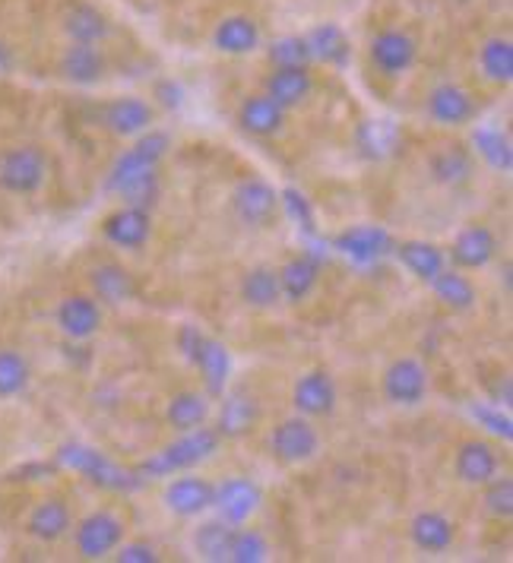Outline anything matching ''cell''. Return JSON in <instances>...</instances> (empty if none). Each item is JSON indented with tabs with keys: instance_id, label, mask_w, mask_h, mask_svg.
<instances>
[{
	"instance_id": "obj_26",
	"label": "cell",
	"mask_w": 513,
	"mask_h": 563,
	"mask_svg": "<svg viewBox=\"0 0 513 563\" xmlns=\"http://www.w3.org/2000/svg\"><path fill=\"white\" fill-rule=\"evenodd\" d=\"M194 364L200 367V374H204V386H206V396H222V389L229 384V371H231V361H229V349L222 345V342H216V339H209L206 335L204 345H200V352H197V358Z\"/></svg>"
},
{
	"instance_id": "obj_18",
	"label": "cell",
	"mask_w": 513,
	"mask_h": 563,
	"mask_svg": "<svg viewBox=\"0 0 513 563\" xmlns=\"http://www.w3.org/2000/svg\"><path fill=\"white\" fill-rule=\"evenodd\" d=\"M428 114L444 128H462L476 118V102L466 89L444 82V86H435L428 96Z\"/></svg>"
},
{
	"instance_id": "obj_43",
	"label": "cell",
	"mask_w": 513,
	"mask_h": 563,
	"mask_svg": "<svg viewBox=\"0 0 513 563\" xmlns=\"http://www.w3.org/2000/svg\"><path fill=\"white\" fill-rule=\"evenodd\" d=\"M266 558V541L254 529H234L231 538L229 561L234 563H260Z\"/></svg>"
},
{
	"instance_id": "obj_17",
	"label": "cell",
	"mask_w": 513,
	"mask_h": 563,
	"mask_svg": "<svg viewBox=\"0 0 513 563\" xmlns=\"http://www.w3.org/2000/svg\"><path fill=\"white\" fill-rule=\"evenodd\" d=\"M494 254H498V238L485 225L462 229L450 247V260L457 263V269H485Z\"/></svg>"
},
{
	"instance_id": "obj_1",
	"label": "cell",
	"mask_w": 513,
	"mask_h": 563,
	"mask_svg": "<svg viewBox=\"0 0 513 563\" xmlns=\"http://www.w3.org/2000/svg\"><path fill=\"white\" fill-rule=\"evenodd\" d=\"M222 437L216 434V428H194V431H184L181 440H175L172 446H165L162 453H155L153 460L143 462L137 475H146V478H168L172 472L181 468H190L197 462L209 460L216 453Z\"/></svg>"
},
{
	"instance_id": "obj_24",
	"label": "cell",
	"mask_w": 513,
	"mask_h": 563,
	"mask_svg": "<svg viewBox=\"0 0 513 563\" xmlns=\"http://www.w3.org/2000/svg\"><path fill=\"white\" fill-rule=\"evenodd\" d=\"M238 124L251 136H276L285 124V108H280L270 96H251L238 111Z\"/></svg>"
},
{
	"instance_id": "obj_28",
	"label": "cell",
	"mask_w": 513,
	"mask_h": 563,
	"mask_svg": "<svg viewBox=\"0 0 513 563\" xmlns=\"http://www.w3.org/2000/svg\"><path fill=\"white\" fill-rule=\"evenodd\" d=\"M393 254L400 256V263L410 269L415 279L432 282L444 269V251L428 244V241H403L393 244Z\"/></svg>"
},
{
	"instance_id": "obj_51",
	"label": "cell",
	"mask_w": 513,
	"mask_h": 563,
	"mask_svg": "<svg viewBox=\"0 0 513 563\" xmlns=\"http://www.w3.org/2000/svg\"><path fill=\"white\" fill-rule=\"evenodd\" d=\"M7 70H10V52H7V48L0 45V77H3Z\"/></svg>"
},
{
	"instance_id": "obj_3",
	"label": "cell",
	"mask_w": 513,
	"mask_h": 563,
	"mask_svg": "<svg viewBox=\"0 0 513 563\" xmlns=\"http://www.w3.org/2000/svg\"><path fill=\"white\" fill-rule=\"evenodd\" d=\"M57 460L64 462L67 468H77L83 472L92 485L105 487V490H130V487L140 485V478H137V472H124V468H118L114 462H108L102 453H96V450H86V446H64L61 453H57Z\"/></svg>"
},
{
	"instance_id": "obj_8",
	"label": "cell",
	"mask_w": 513,
	"mask_h": 563,
	"mask_svg": "<svg viewBox=\"0 0 513 563\" xmlns=\"http://www.w3.org/2000/svg\"><path fill=\"white\" fill-rule=\"evenodd\" d=\"M231 206L238 212V219L244 225H254V229H263L276 219V209H280V194L260 178L241 180L231 194Z\"/></svg>"
},
{
	"instance_id": "obj_46",
	"label": "cell",
	"mask_w": 513,
	"mask_h": 563,
	"mask_svg": "<svg viewBox=\"0 0 513 563\" xmlns=\"http://www.w3.org/2000/svg\"><path fill=\"white\" fill-rule=\"evenodd\" d=\"M118 551V561L121 563H155V551L150 544H143V541H133V544H118L114 548Z\"/></svg>"
},
{
	"instance_id": "obj_25",
	"label": "cell",
	"mask_w": 513,
	"mask_h": 563,
	"mask_svg": "<svg viewBox=\"0 0 513 563\" xmlns=\"http://www.w3.org/2000/svg\"><path fill=\"white\" fill-rule=\"evenodd\" d=\"M256 418H260V406H256V399L251 396V393L238 389V393L226 396V402H222V411H219V424H216V434L219 437L248 434V431H251V428L256 424Z\"/></svg>"
},
{
	"instance_id": "obj_30",
	"label": "cell",
	"mask_w": 513,
	"mask_h": 563,
	"mask_svg": "<svg viewBox=\"0 0 513 563\" xmlns=\"http://www.w3.org/2000/svg\"><path fill=\"white\" fill-rule=\"evenodd\" d=\"M206 418H209V396H204V393H190V389L172 396V402H168V409H165V421H168L175 431H181V434L206 424Z\"/></svg>"
},
{
	"instance_id": "obj_44",
	"label": "cell",
	"mask_w": 513,
	"mask_h": 563,
	"mask_svg": "<svg viewBox=\"0 0 513 563\" xmlns=\"http://www.w3.org/2000/svg\"><path fill=\"white\" fill-rule=\"evenodd\" d=\"M114 194H121V200L128 206H140V209H150L159 200V178L155 172L150 175H140V178L128 180L124 187H118Z\"/></svg>"
},
{
	"instance_id": "obj_14",
	"label": "cell",
	"mask_w": 513,
	"mask_h": 563,
	"mask_svg": "<svg viewBox=\"0 0 513 563\" xmlns=\"http://www.w3.org/2000/svg\"><path fill=\"white\" fill-rule=\"evenodd\" d=\"M371 60L386 77H400L415 64V42L400 29H386L371 42Z\"/></svg>"
},
{
	"instance_id": "obj_40",
	"label": "cell",
	"mask_w": 513,
	"mask_h": 563,
	"mask_svg": "<svg viewBox=\"0 0 513 563\" xmlns=\"http://www.w3.org/2000/svg\"><path fill=\"white\" fill-rule=\"evenodd\" d=\"M29 361L13 352V349H0V399H13L29 386Z\"/></svg>"
},
{
	"instance_id": "obj_12",
	"label": "cell",
	"mask_w": 513,
	"mask_h": 563,
	"mask_svg": "<svg viewBox=\"0 0 513 563\" xmlns=\"http://www.w3.org/2000/svg\"><path fill=\"white\" fill-rule=\"evenodd\" d=\"M292 402L305 418H327L336 411V384L327 371H310L298 377L292 389Z\"/></svg>"
},
{
	"instance_id": "obj_37",
	"label": "cell",
	"mask_w": 513,
	"mask_h": 563,
	"mask_svg": "<svg viewBox=\"0 0 513 563\" xmlns=\"http://www.w3.org/2000/svg\"><path fill=\"white\" fill-rule=\"evenodd\" d=\"M231 538H234V526L219 516V519L204 522V526L197 529L194 548H197V554H204L206 561H229Z\"/></svg>"
},
{
	"instance_id": "obj_20",
	"label": "cell",
	"mask_w": 513,
	"mask_h": 563,
	"mask_svg": "<svg viewBox=\"0 0 513 563\" xmlns=\"http://www.w3.org/2000/svg\"><path fill=\"white\" fill-rule=\"evenodd\" d=\"M410 538L412 544L425 554H444L457 538V526L444 512H418L410 522Z\"/></svg>"
},
{
	"instance_id": "obj_10",
	"label": "cell",
	"mask_w": 513,
	"mask_h": 563,
	"mask_svg": "<svg viewBox=\"0 0 513 563\" xmlns=\"http://www.w3.org/2000/svg\"><path fill=\"white\" fill-rule=\"evenodd\" d=\"M105 241H111L114 247H124V251H140L150 234H153V219H150V209H140V206H124L118 212H111L102 222Z\"/></svg>"
},
{
	"instance_id": "obj_15",
	"label": "cell",
	"mask_w": 513,
	"mask_h": 563,
	"mask_svg": "<svg viewBox=\"0 0 513 563\" xmlns=\"http://www.w3.org/2000/svg\"><path fill=\"white\" fill-rule=\"evenodd\" d=\"M74 526V516H70V507L64 497H45L39 500L26 519V532L35 541H45V544H54L61 538L70 532Z\"/></svg>"
},
{
	"instance_id": "obj_5",
	"label": "cell",
	"mask_w": 513,
	"mask_h": 563,
	"mask_svg": "<svg viewBox=\"0 0 513 563\" xmlns=\"http://www.w3.org/2000/svg\"><path fill=\"white\" fill-rule=\"evenodd\" d=\"M270 450L285 465H298V462H308L317 456L320 434H317V428L310 424V418H305V415L302 418H285L280 428H273Z\"/></svg>"
},
{
	"instance_id": "obj_21",
	"label": "cell",
	"mask_w": 513,
	"mask_h": 563,
	"mask_svg": "<svg viewBox=\"0 0 513 563\" xmlns=\"http://www.w3.org/2000/svg\"><path fill=\"white\" fill-rule=\"evenodd\" d=\"M102 124L114 136H137L143 130H150L153 124V108L143 102V99H114L102 108Z\"/></svg>"
},
{
	"instance_id": "obj_27",
	"label": "cell",
	"mask_w": 513,
	"mask_h": 563,
	"mask_svg": "<svg viewBox=\"0 0 513 563\" xmlns=\"http://www.w3.org/2000/svg\"><path fill=\"white\" fill-rule=\"evenodd\" d=\"M64 32L74 38V45H99L108 35V16L92 3H74L64 16Z\"/></svg>"
},
{
	"instance_id": "obj_16",
	"label": "cell",
	"mask_w": 513,
	"mask_h": 563,
	"mask_svg": "<svg viewBox=\"0 0 513 563\" xmlns=\"http://www.w3.org/2000/svg\"><path fill=\"white\" fill-rule=\"evenodd\" d=\"M454 468H457V478L462 485H488L498 475L501 460H498L494 446L485 443V440H466L457 450Z\"/></svg>"
},
{
	"instance_id": "obj_32",
	"label": "cell",
	"mask_w": 513,
	"mask_h": 563,
	"mask_svg": "<svg viewBox=\"0 0 513 563\" xmlns=\"http://www.w3.org/2000/svg\"><path fill=\"white\" fill-rule=\"evenodd\" d=\"M356 146L364 158L381 162L386 155L396 153L400 146V130L393 128L390 121H361L356 130Z\"/></svg>"
},
{
	"instance_id": "obj_50",
	"label": "cell",
	"mask_w": 513,
	"mask_h": 563,
	"mask_svg": "<svg viewBox=\"0 0 513 563\" xmlns=\"http://www.w3.org/2000/svg\"><path fill=\"white\" fill-rule=\"evenodd\" d=\"M155 96L162 99V104H168V108H178L181 104V89L175 82H159Z\"/></svg>"
},
{
	"instance_id": "obj_29",
	"label": "cell",
	"mask_w": 513,
	"mask_h": 563,
	"mask_svg": "<svg viewBox=\"0 0 513 563\" xmlns=\"http://www.w3.org/2000/svg\"><path fill=\"white\" fill-rule=\"evenodd\" d=\"M216 48L226 54H251L260 45V26L248 16H229L222 20L216 35H212Z\"/></svg>"
},
{
	"instance_id": "obj_13",
	"label": "cell",
	"mask_w": 513,
	"mask_h": 563,
	"mask_svg": "<svg viewBox=\"0 0 513 563\" xmlns=\"http://www.w3.org/2000/svg\"><path fill=\"white\" fill-rule=\"evenodd\" d=\"M334 247L356 263H378L386 254H393V238L378 225H356V229L342 231L334 241Z\"/></svg>"
},
{
	"instance_id": "obj_41",
	"label": "cell",
	"mask_w": 513,
	"mask_h": 563,
	"mask_svg": "<svg viewBox=\"0 0 513 563\" xmlns=\"http://www.w3.org/2000/svg\"><path fill=\"white\" fill-rule=\"evenodd\" d=\"M482 70L494 82H511L513 79V45L507 38H491L482 48Z\"/></svg>"
},
{
	"instance_id": "obj_42",
	"label": "cell",
	"mask_w": 513,
	"mask_h": 563,
	"mask_svg": "<svg viewBox=\"0 0 513 563\" xmlns=\"http://www.w3.org/2000/svg\"><path fill=\"white\" fill-rule=\"evenodd\" d=\"M270 60H273L276 67H308V38H302V35H285L280 42H273V45H270Z\"/></svg>"
},
{
	"instance_id": "obj_47",
	"label": "cell",
	"mask_w": 513,
	"mask_h": 563,
	"mask_svg": "<svg viewBox=\"0 0 513 563\" xmlns=\"http://www.w3.org/2000/svg\"><path fill=\"white\" fill-rule=\"evenodd\" d=\"M204 339H206V335L200 333L197 327H184V330L178 333V345H181V352H184V358H187V361L197 358V352H200Z\"/></svg>"
},
{
	"instance_id": "obj_39",
	"label": "cell",
	"mask_w": 513,
	"mask_h": 563,
	"mask_svg": "<svg viewBox=\"0 0 513 563\" xmlns=\"http://www.w3.org/2000/svg\"><path fill=\"white\" fill-rule=\"evenodd\" d=\"M432 175L440 184H462L472 175V155L462 146H447V150L432 155Z\"/></svg>"
},
{
	"instance_id": "obj_23",
	"label": "cell",
	"mask_w": 513,
	"mask_h": 563,
	"mask_svg": "<svg viewBox=\"0 0 513 563\" xmlns=\"http://www.w3.org/2000/svg\"><path fill=\"white\" fill-rule=\"evenodd\" d=\"M89 285L96 291V301H102V305H124L137 295L133 276L118 263H99L89 273Z\"/></svg>"
},
{
	"instance_id": "obj_22",
	"label": "cell",
	"mask_w": 513,
	"mask_h": 563,
	"mask_svg": "<svg viewBox=\"0 0 513 563\" xmlns=\"http://www.w3.org/2000/svg\"><path fill=\"white\" fill-rule=\"evenodd\" d=\"M310 89H314V79H310L308 67H276L273 77L266 79V96L285 111L305 102Z\"/></svg>"
},
{
	"instance_id": "obj_38",
	"label": "cell",
	"mask_w": 513,
	"mask_h": 563,
	"mask_svg": "<svg viewBox=\"0 0 513 563\" xmlns=\"http://www.w3.org/2000/svg\"><path fill=\"white\" fill-rule=\"evenodd\" d=\"M472 146H476V153L482 155L494 172H511L513 168L511 140H507L501 130L479 128L476 130V136H472Z\"/></svg>"
},
{
	"instance_id": "obj_36",
	"label": "cell",
	"mask_w": 513,
	"mask_h": 563,
	"mask_svg": "<svg viewBox=\"0 0 513 563\" xmlns=\"http://www.w3.org/2000/svg\"><path fill=\"white\" fill-rule=\"evenodd\" d=\"M428 285L435 288L437 301H440L444 308L469 310L476 305V285L469 282V276H462L460 269H447V266H444Z\"/></svg>"
},
{
	"instance_id": "obj_19",
	"label": "cell",
	"mask_w": 513,
	"mask_h": 563,
	"mask_svg": "<svg viewBox=\"0 0 513 563\" xmlns=\"http://www.w3.org/2000/svg\"><path fill=\"white\" fill-rule=\"evenodd\" d=\"M212 494H216V485H209L206 478L184 475L165 487V507L178 516H200L212 507Z\"/></svg>"
},
{
	"instance_id": "obj_4",
	"label": "cell",
	"mask_w": 513,
	"mask_h": 563,
	"mask_svg": "<svg viewBox=\"0 0 513 563\" xmlns=\"http://www.w3.org/2000/svg\"><path fill=\"white\" fill-rule=\"evenodd\" d=\"M168 146H172L168 133H159V130L146 133L133 150H128V153L114 162V168H111V175H108V187H111V190H118V187H124L128 180L155 172V165L165 158Z\"/></svg>"
},
{
	"instance_id": "obj_31",
	"label": "cell",
	"mask_w": 513,
	"mask_h": 563,
	"mask_svg": "<svg viewBox=\"0 0 513 563\" xmlns=\"http://www.w3.org/2000/svg\"><path fill=\"white\" fill-rule=\"evenodd\" d=\"M241 298H244L251 308L260 310L280 305V298H283L280 273L270 269V266H254V269H248V276L241 279Z\"/></svg>"
},
{
	"instance_id": "obj_9",
	"label": "cell",
	"mask_w": 513,
	"mask_h": 563,
	"mask_svg": "<svg viewBox=\"0 0 513 563\" xmlns=\"http://www.w3.org/2000/svg\"><path fill=\"white\" fill-rule=\"evenodd\" d=\"M260 504H263V490L251 478H241V475L226 478L222 485L216 487V494H212V507L231 526L248 522L260 510Z\"/></svg>"
},
{
	"instance_id": "obj_34",
	"label": "cell",
	"mask_w": 513,
	"mask_h": 563,
	"mask_svg": "<svg viewBox=\"0 0 513 563\" xmlns=\"http://www.w3.org/2000/svg\"><path fill=\"white\" fill-rule=\"evenodd\" d=\"M308 38V48L310 57H317V60H324V64H330V67H342V64H349V57H352V48H349V38H346V32L334 23H324V26H317Z\"/></svg>"
},
{
	"instance_id": "obj_35",
	"label": "cell",
	"mask_w": 513,
	"mask_h": 563,
	"mask_svg": "<svg viewBox=\"0 0 513 563\" xmlns=\"http://www.w3.org/2000/svg\"><path fill=\"white\" fill-rule=\"evenodd\" d=\"M61 70L70 82L79 86H92L105 77V57L96 45H74L70 52L64 54Z\"/></svg>"
},
{
	"instance_id": "obj_7",
	"label": "cell",
	"mask_w": 513,
	"mask_h": 563,
	"mask_svg": "<svg viewBox=\"0 0 513 563\" xmlns=\"http://www.w3.org/2000/svg\"><path fill=\"white\" fill-rule=\"evenodd\" d=\"M384 396L393 406H418L428 396V371L415 358L393 361L384 371Z\"/></svg>"
},
{
	"instance_id": "obj_6",
	"label": "cell",
	"mask_w": 513,
	"mask_h": 563,
	"mask_svg": "<svg viewBox=\"0 0 513 563\" xmlns=\"http://www.w3.org/2000/svg\"><path fill=\"white\" fill-rule=\"evenodd\" d=\"M124 541V522L114 512H92L79 522L77 551L86 561H102Z\"/></svg>"
},
{
	"instance_id": "obj_45",
	"label": "cell",
	"mask_w": 513,
	"mask_h": 563,
	"mask_svg": "<svg viewBox=\"0 0 513 563\" xmlns=\"http://www.w3.org/2000/svg\"><path fill=\"white\" fill-rule=\"evenodd\" d=\"M485 510L494 519H511L513 512V482L511 478H491L485 485Z\"/></svg>"
},
{
	"instance_id": "obj_33",
	"label": "cell",
	"mask_w": 513,
	"mask_h": 563,
	"mask_svg": "<svg viewBox=\"0 0 513 563\" xmlns=\"http://www.w3.org/2000/svg\"><path fill=\"white\" fill-rule=\"evenodd\" d=\"M276 273H280L283 298L292 301V305H302L310 291H314V285H317V263L310 256H295V260H288L283 269H276Z\"/></svg>"
},
{
	"instance_id": "obj_48",
	"label": "cell",
	"mask_w": 513,
	"mask_h": 563,
	"mask_svg": "<svg viewBox=\"0 0 513 563\" xmlns=\"http://www.w3.org/2000/svg\"><path fill=\"white\" fill-rule=\"evenodd\" d=\"M476 418L479 421H485L488 424V431H494V434H501V437H511V418H504L501 415V406H498V411H491V409H476Z\"/></svg>"
},
{
	"instance_id": "obj_49",
	"label": "cell",
	"mask_w": 513,
	"mask_h": 563,
	"mask_svg": "<svg viewBox=\"0 0 513 563\" xmlns=\"http://www.w3.org/2000/svg\"><path fill=\"white\" fill-rule=\"evenodd\" d=\"M283 197H285V203H288V209H292V216H302V225H305V231L314 234V219H310V209L308 203H305V197H302V194H295V190H285Z\"/></svg>"
},
{
	"instance_id": "obj_11",
	"label": "cell",
	"mask_w": 513,
	"mask_h": 563,
	"mask_svg": "<svg viewBox=\"0 0 513 563\" xmlns=\"http://www.w3.org/2000/svg\"><path fill=\"white\" fill-rule=\"evenodd\" d=\"M57 327L67 339H92L102 330V308L89 295H70L57 305Z\"/></svg>"
},
{
	"instance_id": "obj_2",
	"label": "cell",
	"mask_w": 513,
	"mask_h": 563,
	"mask_svg": "<svg viewBox=\"0 0 513 563\" xmlns=\"http://www.w3.org/2000/svg\"><path fill=\"white\" fill-rule=\"evenodd\" d=\"M48 175V158L39 146H17L0 155V187L17 197H32L42 190Z\"/></svg>"
}]
</instances>
